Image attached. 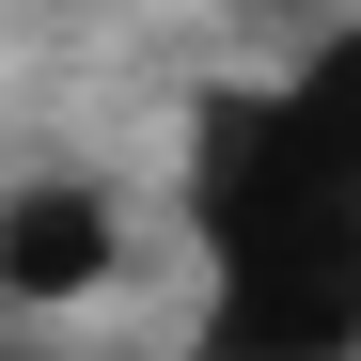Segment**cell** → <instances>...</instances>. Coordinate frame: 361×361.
Listing matches in <instances>:
<instances>
[{
    "instance_id": "obj_1",
    "label": "cell",
    "mask_w": 361,
    "mask_h": 361,
    "mask_svg": "<svg viewBox=\"0 0 361 361\" xmlns=\"http://www.w3.org/2000/svg\"><path fill=\"white\" fill-rule=\"evenodd\" d=\"M94 267H110V204L94 189H47V204L0 220V283H16V298H79Z\"/></svg>"
}]
</instances>
